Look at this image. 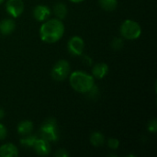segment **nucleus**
<instances>
[{"mask_svg": "<svg viewBox=\"0 0 157 157\" xmlns=\"http://www.w3.org/2000/svg\"><path fill=\"white\" fill-rule=\"evenodd\" d=\"M64 33V26L61 19H47L40 29V36L42 41L46 43H54L58 41Z\"/></svg>", "mask_w": 157, "mask_h": 157, "instance_id": "1", "label": "nucleus"}, {"mask_svg": "<svg viewBox=\"0 0 157 157\" xmlns=\"http://www.w3.org/2000/svg\"><path fill=\"white\" fill-rule=\"evenodd\" d=\"M69 82L74 90L78 93H88L94 87V77L83 71H75L71 74Z\"/></svg>", "mask_w": 157, "mask_h": 157, "instance_id": "2", "label": "nucleus"}, {"mask_svg": "<svg viewBox=\"0 0 157 157\" xmlns=\"http://www.w3.org/2000/svg\"><path fill=\"white\" fill-rule=\"evenodd\" d=\"M142 29L138 22L127 19L121 26V34L126 40H136L141 36Z\"/></svg>", "mask_w": 157, "mask_h": 157, "instance_id": "3", "label": "nucleus"}, {"mask_svg": "<svg viewBox=\"0 0 157 157\" xmlns=\"http://www.w3.org/2000/svg\"><path fill=\"white\" fill-rule=\"evenodd\" d=\"M40 135L41 138L49 142H55L58 140L57 123L54 119H48L44 121L40 128Z\"/></svg>", "mask_w": 157, "mask_h": 157, "instance_id": "4", "label": "nucleus"}, {"mask_svg": "<svg viewBox=\"0 0 157 157\" xmlns=\"http://www.w3.org/2000/svg\"><path fill=\"white\" fill-rule=\"evenodd\" d=\"M70 73V64L65 60L58 61L52 67L51 75L56 81H63L67 78Z\"/></svg>", "mask_w": 157, "mask_h": 157, "instance_id": "5", "label": "nucleus"}, {"mask_svg": "<svg viewBox=\"0 0 157 157\" xmlns=\"http://www.w3.org/2000/svg\"><path fill=\"white\" fill-rule=\"evenodd\" d=\"M24 3L22 0H7L6 9L9 16L12 17H18L24 11Z\"/></svg>", "mask_w": 157, "mask_h": 157, "instance_id": "6", "label": "nucleus"}, {"mask_svg": "<svg viewBox=\"0 0 157 157\" xmlns=\"http://www.w3.org/2000/svg\"><path fill=\"white\" fill-rule=\"evenodd\" d=\"M85 48L84 40L79 36H74L68 41V51L72 55L79 56L82 55Z\"/></svg>", "mask_w": 157, "mask_h": 157, "instance_id": "7", "label": "nucleus"}, {"mask_svg": "<svg viewBox=\"0 0 157 157\" xmlns=\"http://www.w3.org/2000/svg\"><path fill=\"white\" fill-rule=\"evenodd\" d=\"M33 149L34 151L41 156H45L48 155L51 153V145H50V142L40 138V139H36L34 144H33Z\"/></svg>", "mask_w": 157, "mask_h": 157, "instance_id": "8", "label": "nucleus"}, {"mask_svg": "<svg viewBox=\"0 0 157 157\" xmlns=\"http://www.w3.org/2000/svg\"><path fill=\"white\" fill-rule=\"evenodd\" d=\"M51 9L44 5H39L33 9V17L37 21H46L51 17Z\"/></svg>", "mask_w": 157, "mask_h": 157, "instance_id": "9", "label": "nucleus"}, {"mask_svg": "<svg viewBox=\"0 0 157 157\" xmlns=\"http://www.w3.org/2000/svg\"><path fill=\"white\" fill-rule=\"evenodd\" d=\"M109 73V66L105 63H98L93 66L92 76L97 79L104 78Z\"/></svg>", "mask_w": 157, "mask_h": 157, "instance_id": "10", "label": "nucleus"}, {"mask_svg": "<svg viewBox=\"0 0 157 157\" xmlns=\"http://www.w3.org/2000/svg\"><path fill=\"white\" fill-rule=\"evenodd\" d=\"M17 155V148L13 144H5L0 146V157H16Z\"/></svg>", "mask_w": 157, "mask_h": 157, "instance_id": "11", "label": "nucleus"}, {"mask_svg": "<svg viewBox=\"0 0 157 157\" xmlns=\"http://www.w3.org/2000/svg\"><path fill=\"white\" fill-rule=\"evenodd\" d=\"M15 28H16V23L11 18H6L0 22V32L3 35L11 34L15 30Z\"/></svg>", "mask_w": 157, "mask_h": 157, "instance_id": "12", "label": "nucleus"}, {"mask_svg": "<svg viewBox=\"0 0 157 157\" xmlns=\"http://www.w3.org/2000/svg\"><path fill=\"white\" fill-rule=\"evenodd\" d=\"M17 130V132L21 136L29 134V133H31V132L33 130V123L29 121H22L21 122L18 123Z\"/></svg>", "mask_w": 157, "mask_h": 157, "instance_id": "13", "label": "nucleus"}, {"mask_svg": "<svg viewBox=\"0 0 157 157\" xmlns=\"http://www.w3.org/2000/svg\"><path fill=\"white\" fill-rule=\"evenodd\" d=\"M53 13L58 19H63L67 15V6L63 3H57L53 6Z\"/></svg>", "mask_w": 157, "mask_h": 157, "instance_id": "14", "label": "nucleus"}, {"mask_svg": "<svg viewBox=\"0 0 157 157\" xmlns=\"http://www.w3.org/2000/svg\"><path fill=\"white\" fill-rule=\"evenodd\" d=\"M90 143L96 147L102 146L105 143V136L99 132H95L90 135Z\"/></svg>", "mask_w": 157, "mask_h": 157, "instance_id": "15", "label": "nucleus"}, {"mask_svg": "<svg viewBox=\"0 0 157 157\" xmlns=\"http://www.w3.org/2000/svg\"><path fill=\"white\" fill-rule=\"evenodd\" d=\"M99 6L106 11H114L118 6L117 0H98Z\"/></svg>", "mask_w": 157, "mask_h": 157, "instance_id": "16", "label": "nucleus"}, {"mask_svg": "<svg viewBox=\"0 0 157 157\" xmlns=\"http://www.w3.org/2000/svg\"><path fill=\"white\" fill-rule=\"evenodd\" d=\"M37 137L35 135H31V133L24 135L23 138L20 139V144L21 145L25 146V147H32L35 141H36Z\"/></svg>", "mask_w": 157, "mask_h": 157, "instance_id": "17", "label": "nucleus"}, {"mask_svg": "<svg viewBox=\"0 0 157 157\" xmlns=\"http://www.w3.org/2000/svg\"><path fill=\"white\" fill-rule=\"evenodd\" d=\"M123 45H124V41L122 40V38H116L111 42V47L114 50H121V49H122Z\"/></svg>", "mask_w": 157, "mask_h": 157, "instance_id": "18", "label": "nucleus"}, {"mask_svg": "<svg viewBox=\"0 0 157 157\" xmlns=\"http://www.w3.org/2000/svg\"><path fill=\"white\" fill-rule=\"evenodd\" d=\"M108 146L112 150H116L120 146V141L115 138H110L108 141Z\"/></svg>", "mask_w": 157, "mask_h": 157, "instance_id": "19", "label": "nucleus"}, {"mask_svg": "<svg viewBox=\"0 0 157 157\" xmlns=\"http://www.w3.org/2000/svg\"><path fill=\"white\" fill-rule=\"evenodd\" d=\"M148 131H149L150 132H156L157 122L155 119L150 121V122L148 123Z\"/></svg>", "mask_w": 157, "mask_h": 157, "instance_id": "20", "label": "nucleus"}, {"mask_svg": "<svg viewBox=\"0 0 157 157\" xmlns=\"http://www.w3.org/2000/svg\"><path fill=\"white\" fill-rule=\"evenodd\" d=\"M6 134H7V131H6L5 125L0 123V141L4 140L6 137Z\"/></svg>", "mask_w": 157, "mask_h": 157, "instance_id": "21", "label": "nucleus"}, {"mask_svg": "<svg viewBox=\"0 0 157 157\" xmlns=\"http://www.w3.org/2000/svg\"><path fill=\"white\" fill-rule=\"evenodd\" d=\"M55 156L66 157L68 156V153H67L66 150H64V149H59V150L55 153Z\"/></svg>", "mask_w": 157, "mask_h": 157, "instance_id": "22", "label": "nucleus"}, {"mask_svg": "<svg viewBox=\"0 0 157 157\" xmlns=\"http://www.w3.org/2000/svg\"><path fill=\"white\" fill-rule=\"evenodd\" d=\"M4 115H5V113H4V109H3L2 108H0V120L4 117Z\"/></svg>", "mask_w": 157, "mask_h": 157, "instance_id": "23", "label": "nucleus"}, {"mask_svg": "<svg viewBox=\"0 0 157 157\" xmlns=\"http://www.w3.org/2000/svg\"><path fill=\"white\" fill-rule=\"evenodd\" d=\"M71 2H73V3H81V2H83L84 0H70Z\"/></svg>", "mask_w": 157, "mask_h": 157, "instance_id": "24", "label": "nucleus"}, {"mask_svg": "<svg viewBox=\"0 0 157 157\" xmlns=\"http://www.w3.org/2000/svg\"><path fill=\"white\" fill-rule=\"evenodd\" d=\"M3 1H4V0H0V4H1V3H2Z\"/></svg>", "mask_w": 157, "mask_h": 157, "instance_id": "25", "label": "nucleus"}]
</instances>
